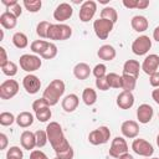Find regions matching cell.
<instances>
[{
	"instance_id": "1",
	"label": "cell",
	"mask_w": 159,
	"mask_h": 159,
	"mask_svg": "<svg viewBox=\"0 0 159 159\" xmlns=\"http://www.w3.org/2000/svg\"><path fill=\"white\" fill-rule=\"evenodd\" d=\"M46 133H47V138L48 142L52 147V149L55 150V153L62 152L67 148H70V143L62 130V127L60 123L57 122H50L46 125Z\"/></svg>"
},
{
	"instance_id": "2",
	"label": "cell",
	"mask_w": 159,
	"mask_h": 159,
	"mask_svg": "<svg viewBox=\"0 0 159 159\" xmlns=\"http://www.w3.org/2000/svg\"><path fill=\"white\" fill-rule=\"evenodd\" d=\"M65 88H66V86H65V82L62 80H53L45 88V91L42 93V98L46 101V103L50 107L56 106L58 103L60 98L63 96Z\"/></svg>"
},
{
	"instance_id": "3",
	"label": "cell",
	"mask_w": 159,
	"mask_h": 159,
	"mask_svg": "<svg viewBox=\"0 0 159 159\" xmlns=\"http://www.w3.org/2000/svg\"><path fill=\"white\" fill-rule=\"evenodd\" d=\"M71 36H72L71 26L66 24H51L47 39L53 41H65V40H68Z\"/></svg>"
},
{
	"instance_id": "4",
	"label": "cell",
	"mask_w": 159,
	"mask_h": 159,
	"mask_svg": "<svg viewBox=\"0 0 159 159\" xmlns=\"http://www.w3.org/2000/svg\"><path fill=\"white\" fill-rule=\"evenodd\" d=\"M19 63H20V67L25 71V72H35L37 70H40L41 65H42V61L40 58V56L37 55H31V53H25L22 56H20V60H19Z\"/></svg>"
},
{
	"instance_id": "5",
	"label": "cell",
	"mask_w": 159,
	"mask_h": 159,
	"mask_svg": "<svg viewBox=\"0 0 159 159\" xmlns=\"http://www.w3.org/2000/svg\"><path fill=\"white\" fill-rule=\"evenodd\" d=\"M111 138V130L106 125H101L97 129H93L88 134V142L93 145L106 144Z\"/></svg>"
},
{
	"instance_id": "6",
	"label": "cell",
	"mask_w": 159,
	"mask_h": 159,
	"mask_svg": "<svg viewBox=\"0 0 159 159\" xmlns=\"http://www.w3.org/2000/svg\"><path fill=\"white\" fill-rule=\"evenodd\" d=\"M113 26H114V24L112 21L106 20V19H101V17L94 20V22H93L94 34L99 40H106L109 36V34L112 32Z\"/></svg>"
},
{
	"instance_id": "7",
	"label": "cell",
	"mask_w": 159,
	"mask_h": 159,
	"mask_svg": "<svg viewBox=\"0 0 159 159\" xmlns=\"http://www.w3.org/2000/svg\"><path fill=\"white\" fill-rule=\"evenodd\" d=\"M152 48V40L147 35H142L137 37L132 43V51L137 56H144Z\"/></svg>"
},
{
	"instance_id": "8",
	"label": "cell",
	"mask_w": 159,
	"mask_h": 159,
	"mask_svg": "<svg viewBox=\"0 0 159 159\" xmlns=\"http://www.w3.org/2000/svg\"><path fill=\"white\" fill-rule=\"evenodd\" d=\"M132 149H133V152H134L135 154L142 155V157H144V158H149V157H152L153 153H154L153 145H152L148 140H145V139H143V138H137V139H134L133 143H132Z\"/></svg>"
},
{
	"instance_id": "9",
	"label": "cell",
	"mask_w": 159,
	"mask_h": 159,
	"mask_svg": "<svg viewBox=\"0 0 159 159\" xmlns=\"http://www.w3.org/2000/svg\"><path fill=\"white\" fill-rule=\"evenodd\" d=\"M19 92V83L15 80H6L0 84V98L11 99Z\"/></svg>"
},
{
	"instance_id": "10",
	"label": "cell",
	"mask_w": 159,
	"mask_h": 159,
	"mask_svg": "<svg viewBox=\"0 0 159 159\" xmlns=\"http://www.w3.org/2000/svg\"><path fill=\"white\" fill-rule=\"evenodd\" d=\"M96 11H97V2L93 0H87V1L82 2V5H81L78 17L82 22H88L89 20L93 19Z\"/></svg>"
},
{
	"instance_id": "11",
	"label": "cell",
	"mask_w": 159,
	"mask_h": 159,
	"mask_svg": "<svg viewBox=\"0 0 159 159\" xmlns=\"http://www.w3.org/2000/svg\"><path fill=\"white\" fill-rule=\"evenodd\" d=\"M108 152H109V155L116 158V159H118L122 154L128 153V144H127L125 139L123 137H116L112 140Z\"/></svg>"
},
{
	"instance_id": "12",
	"label": "cell",
	"mask_w": 159,
	"mask_h": 159,
	"mask_svg": "<svg viewBox=\"0 0 159 159\" xmlns=\"http://www.w3.org/2000/svg\"><path fill=\"white\" fill-rule=\"evenodd\" d=\"M22 86H24V88H25V91L27 93L35 94L41 88V81L36 75L29 73L22 78Z\"/></svg>"
},
{
	"instance_id": "13",
	"label": "cell",
	"mask_w": 159,
	"mask_h": 159,
	"mask_svg": "<svg viewBox=\"0 0 159 159\" xmlns=\"http://www.w3.org/2000/svg\"><path fill=\"white\" fill-rule=\"evenodd\" d=\"M72 15H73V9L68 2H61L60 5H57V7L53 11V19L57 20L58 22H63L71 19Z\"/></svg>"
},
{
	"instance_id": "14",
	"label": "cell",
	"mask_w": 159,
	"mask_h": 159,
	"mask_svg": "<svg viewBox=\"0 0 159 159\" xmlns=\"http://www.w3.org/2000/svg\"><path fill=\"white\" fill-rule=\"evenodd\" d=\"M158 68H159V56L157 53H150L148 55L143 63H142V70L144 73L147 75H153L155 72H158Z\"/></svg>"
},
{
	"instance_id": "15",
	"label": "cell",
	"mask_w": 159,
	"mask_h": 159,
	"mask_svg": "<svg viewBox=\"0 0 159 159\" xmlns=\"http://www.w3.org/2000/svg\"><path fill=\"white\" fill-rule=\"evenodd\" d=\"M120 132H122L123 137L129 138V139H134L139 134V124L132 119L124 120L120 125Z\"/></svg>"
},
{
	"instance_id": "16",
	"label": "cell",
	"mask_w": 159,
	"mask_h": 159,
	"mask_svg": "<svg viewBox=\"0 0 159 159\" xmlns=\"http://www.w3.org/2000/svg\"><path fill=\"white\" fill-rule=\"evenodd\" d=\"M153 116H154V109H153V107H152L150 104H148V103L140 104V106L138 107V109H137V118H138L139 123H142V124L149 123V122L152 120Z\"/></svg>"
},
{
	"instance_id": "17",
	"label": "cell",
	"mask_w": 159,
	"mask_h": 159,
	"mask_svg": "<svg viewBox=\"0 0 159 159\" xmlns=\"http://www.w3.org/2000/svg\"><path fill=\"white\" fill-rule=\"evenodd\" d=\"M134 94L128 91H122L117 96V106L120 109H129L134 104Z\"/></svg>"
},
{
	"instance_id": "18",
	"label": "cell",
	"mask_w": 159,
	"mask_h": 159,
	"mask_svg": "<svg viewBox=\"0 0 159 159\" xmlns=\"http://www.w3.org/2000/svg\"><path fill=\"white\" fill-rule=\"evenodd\" d=\"M78 103H80L78 96L75 94V93H70V94H67V96L62 99L61 106H62V109H63L65 112L71 113V112H75V111L77 109Z\"/></svg>"
},
{
	"instance_id": "19",
	"label": "cell",
	"mask_w": 159,
	"mask_h": 159,
	"mask_svg": "<svg viewBox=\"0 0 159 159\" xmlns=\"http://www.w3.org/2000/svg\"><path fill=\"white\" fill-rule=\"evenodd\" d=\"M20 143L21 147L26 150H34V148L36 147V137L35 133H32L31 130H24L20 135Z\"/></svg>"
},
{
	"instance_id": "20",
	"label": "cell",
	"mask_w": 159,
	"mask_h": 159,
	"mask_svg": "<svg viewBox=\"0 0 159 159\" xmlns=\"http://www.w3.org/2000/svg\"><path fill=\"white\" fill-rule=\"evenodd\" d=\"M130 26L137 32H144L145 30H148L149 22H148V20H147L145 16H143V15H135L130 20Z\"/></svg>"
},
{
	"instance_id": "21",
	"label": "cell",
	"mask_w": 159,
	"mask_h": 159,
	"mask_svg": "<svg viewBox=\"0 0 159 159\" xmlns=\"http://www.w3.org/2000/svg\"><path fill=\"white\" fill-rule=\"evenodd\" d=\"M116 55H117L116 48L112 45H108V43L102 45L97 51V56L103 61H112V60L116 58Z\"/></svg>"
},
{
	"instance_id": "22",
	"label": "cell",
	"mask_w": 159,
	"mask_h": 159,
	"mask_svg": "<svg viewBox=\"0 0 159 159\" xmlns=\"http://www.w3.org/2000/svg\"><path fill=\"white\" fill-rule=\"evenodd\" d=\"M91 72H92V70H91L89 65H87L86 62H80V63H77L73 67V75H75V77L77 80H81V81L87 80L89 77Z\"/></svg>"
},
{
	"instance_id": "23",
	"label": "cell",
	"mask_w": 159,
	"mask_h": 159,
	"mask_svg": "<svg viewBox=\"0 0 159 159\" xmlns=\"http://www.w3.org/2000/svg\"><path fill=\"white\" fill-rule=\"evenodd\" d=\"M142 70V65L137 61V60H127L123 65V73L125 75H130L138 78L139 76V71Z\"/></svg>"
},
{
	"instance_id": "24",
	"label": "cell",
	"mask_w": 159,
	"mask_h": 159,
	"mask_svg": "<svg viewBox=\"0 0 159 159\" xmlns=\"http://www.w3.org/2000/svg\"><path fill=\"white\" fill-rule=\"evenodd\" d=\"M0 24H1V26L4 29L11 30L17 25V17L14 14L9 12V11H4L0 15Z\"/></svg>"
},
{
	"instance_id": "25",
	"label": "cell",
	"mask_w": 159,
	"mask_h": 159,
	"mask_svg": "<svg viewBox=\"0 0 159 159\" xmlns=\"http://www.w3.org/2000/svg\"><path fill=\"white\" fill-rule=\"evenodd\" d=\"M16 123L21 128H27V127L32 125V123H34V114L30 113V112H27V111H24V112H21V113L17 114Z\"/></svg>"
},
{
	"instance_id": "26",
	"label": "cell",
	"mask_w": 159,
	"mask_h": 159,
	"mask_svg": "<svg viewBox=\"0 0 159 159\" xmlns=\"http://www.w3.org/2000/svg\"><path fill=\"white\" fill-rule=\"evenodd\" d=\"M82 101L86 106H93L97 102V92L91 87L84 88L82 92Z\"/></svg>"
},
{
	"instance_id": "27",
	"label": "cell",
	"mask_w": 159,
	"mask_h": 159,
	"mask_svg": "<svg viewBox=\"0 0 159 159\" xmlns=\"http://www.w3.org/2000/svg\"><path fill=\"white\" fill-rule=\"evenodd\" d=\"M137 86V77L130 76V75H122V89L132 92Z\"/></svg>"
},
{
	"instance_id": "28",
	"label": "cell",
	"mask_w": 159,
	"mask_h": 159,
	"mask_svg": "<svg viewBox=\"0 0 159 159\" xmlns=\"http://www.w3.org/2000/svg\"><path fill=\"white\" fill-rule=\"evenodd\" d=\"M1 4L6 6V9H7L6 11H9V12L14 14L16 17L21 16V14H22V9H21V5H20L16 0H11V1L2 0V1H1Z\"/></svg>"
},
{
	"instance_id": "29",
	"label": "cell",
	"mask_w": 159,
	"mask_h": 159,
	"mask_svg": "<svg viewBox=\"0 0 159 159\" xmlns=\"http://www.w3.org/2000/svg\"><path fill=\"white\" fill-rule=\"evenodd\" d=\"M101 19H106V20H109L112 21L113 24L117 22L118 20V12L114 7L112 6H106L101 10Z\"/></svg>"
},
{
	"instance_id": "30",
	"label": "cell",
	"mask_w": 159,
	"mask_h": 159,
	"mask_svg": "<svg viewBox=\"0 0 159 159\" xmlns=\"http://www.w3.org/2000/svg\"><path fill=\"white\" fill-rule=\"evenodd\" d=\"M12 43L16 48H25L29 45V39L24 32H15L12 36Z\"/></svg>"
},
{
	"instance_id": "31",
	"label": "cell",
	"mask_w": 159,
	"mask_h": 159,
	"mask_svg": "<svg viewBox=\"0 0 159 159\" xmlns=\"http://www.w3.org/2000/svg\"><path fill=\"white\" fill-rule=\"evenodd\" d=\"M47 45H48V42L45 41V40H35V41L31 42L30 48H31V51H32L34 53L42 56V53H43L45 50L47 48Z\"/></svg>"
},
{
	"instance_id": "32",
	"label": "cell",
	"mask_w": 159,
	"mask_h": 159,
	"mask_svg": "<svg viewBox=\"0 0 159 159\" xmlns=\"http://www.w3.org/2000/svg\"><path fill=\"white\" fill-rule=\"evenodd\" d=\"M109 88H122V76L114 72H109L106 76Z\"/></svg>"
},
{
	"instance_id": "33",
	"label": "cell",
	"mask_w": 159,
	"mask_h": 159,
	"mask_svg": "<svg viewBox=\"0 0 159 159\" xmlns=\"http://www.w3.org/2000/svg\"><path fill=\"white\" fill-rule=\"evenodd\" d=\"M22 5L25 6V9L29 12H37V11H40V9L42 6V1L41 0H24Z\"/></svg>"
},
{
	"instance_id": "34",
	"label": "cell",
	"mask_w": 159,
	"mask_h": 159,
	"mask_svg": "<svg viewBox=\"0 0 159 159\" xmlns=\"http://www.w3.org/2000/svg\"><path fill=\"white\" fill-rule=\"evenodd\" d=\"M51 24L48 21H40L36 26V34L41 37V39H47L48 35V30H50Z\"/></svg>"
},
{
	"instance_id": "35",
	"label": "cell",
	"mask_w": 159,
	"mask_h": 159,
	"mask_svg": "<svg viewBox=\"0 0 159 159\" xmlns=\"http://www.w3.org/2000/svg\"><path fill=\"white\" fill-rule=\"evenodd\" d=\"M51 116H52V112H51L50 107H45V108L39 109V111L35 112V117H36V119L40 120V122H42V123L50 120V119H51Z\"/></svg>"
},
{
	"instance_id": "36",
	"label": "cell",
	"mask_w": 159,
	"mask_h": 159,
	"mask_svg": "<svg viewBox=\"0 0 159 159\" xmlns=\"http://www.w3.org/2000/svg\"><path fill=\"white\" fill-rule=\"evenodd\" d=\"M1 71L5 76L7 77H14L16 73H17V65L14 62V61H9L6 65H4L1 67Z\"/></svg>"
},
{
	"instance_id": "37",
	"label": "cell",
	"mask_w": 159,
	"mask_h": 159,
	"mask_svg": "<svg viewBox=\"0 0 159 159\" xmlns=\"http://www.w3.org/2000/svg\"><path fill=\"white\" fill-rule=\"evenodd\" d=\"M35 137H36V147L37 148H43L48 142L46 130H42V129L36 130L35 132Z\"/></svg>"
},
{
	"instance_id": "38",
	"label": "cell",
	"mask_w": 159,
	"mask_h": 159,
	"mask_svg": "<svg viewBox=\"0 0 159 159\" xmlns=\"http://www.w3.org/2000/svg\"><path fill=\"white\" fill-rule=\"evenodd\" d=\"M14 122H16V118L11 112H1L0 113V124L2 127H9Z\"/></svg>"
},
{
	"instance_id": "39",
	"label": "cell",
	"mask_w": 159,
	"mask_h": 159,
	"mask_svg": "<svg viewBox=\"0 0 159 159\" xmlns=\"http://www.w3.org/2000/svg\"><path fill=\"white\" fill-rule=\"evenodd\" d=\"M24 153L22 149H20V147H10L6 152V159H22Z\"/></svg>"
},
{
	"instance_id": "40",
	"label": "cell",
	"mask_w": 159,
	"mask_h": 159,
	"mask_svg": "<svg viewBox=\"0 0 159 159\" xmlns=\"http://www.w3.org/2000/svg\"><path fill=\"white\" fill-rule=\"evenodd\" d=\"M56 55H57V46L53 42H48L47 48L45 50V52L42 53L41 57L45 58V60H52V58L56 57Z\"/></svg>"
},
{
	"instance_id": "41",
	"label": "cell",
	"mask_w": 159,
	"mask_h": 159,
	"mask_svg": "<svg viewBox=\"0 0 159 159\" xmlns=\"http://www.w3.org/2000/svg\"><path fill=\"white\" fill-rule=\"evenodd\" d=\"M92 73L96 78H101V77H106L107 76V67L104 63H97L93 70H92Z\"/></svg>"
},
{
	"instance_id": "42",
	"label": "cell",
	"mask_w": 159,
	"mask_h": 159,
	"mask_svg": "<svg viewBox=\"0 0 159 159\" xmlns=\"http://www.w3.org/2000/svg\"><path fill=\"white\" fill-rule=\"evenodd\" d=\"M56 157H58L60 159H73L75 152H73L72 147H70V148H67V149H65V150H62V152L56 153Z\"/></svg>"
},
{
	"instance_id": "43",
	"label": "cell",
	"mask_w": 159,
	"mask_h": 159,
	"mask_svg": "<svg viewBox=\"0 0 159 159\" xmlns=\"http://www.w3.org/2000/svg\"><path fill=\"white\" fill-rule=\"evenodd\" d=\"M96 87L99 91H108L109 89V84L107 82L106 77H101V78H96Z\"/></svg>"
},
{
	"instance_id": "44",
	"label": "cell",
	"mask_w": 159,
	"mask_h": 159,
	"mask_svg": "<svg viewBox=\"0 0 159 159\" xmlns=\"http://www.w3.org/2000/svg\"><path fill=\"white\" fill-rule=\"evenodd\" d=\"M45 107H50V106L46 103V101H45L43 98H39V99L34 101V103H32V109H34V112H36V111H39V109H42V108H45Z\"/></svg>"
},
{
	"instance_id": "45",
	"label": "cell",
	"mask_w": 159,
	"mask_h": 159,
	"mask_svg": "<svg viewBox=\"0 0 159 159\" xmlns=\"http://www.w3.org/2000/svg\"><path fill=\"white\" fill-rule=\"evenodd\" d=\"M30 159H48V157H47L42 150L34 149V150H31V153H30Z\"/></svg>"
},
{
	"instance_id": "46",
	"label": "cell",
	"mask_w": 159,
	"mask_h": 159,
	"mask_svg": "<svg viewBox=\"0 0 159 159\" xmlns=\"http://www.w3.org/2000/svg\"><path fill=\"white\" fill-rule=\"evenodd\" d=\"M10 60L7 58V52H6V48L5 47H0V67H2L4 65H6Z\"/></svg>"
},
{
	"instance_id": "47",
	"label": "cell",
	"mask_w": 159,
	"mask_h": 159,
	"mask_svg": "<svg viewBox=\"0 0 159 159\" xmlns=\"http://www.w3.org/2000/svg\"><path fill=\"white\" fill-rule=\"evenodd\" d=\"M149 83L154 88H159V72H155L149 76Z\"/></svg>"
},
{
	"instance_id": "48",
	"label": "cell",
	"mask_w": 159,
	"mask_h": 159,
	"mask_svg": "<svg viewBox=\"0 0 159 159\" xmlns=\"http://www.w3.org/2000/svg\"><path fill=\"white\" fill-rule=\"evenodd\" d=\"M7 143H9V140H7L6 134L0 133V150H5L6 147H7Z\"/></svg>"
},
{
	"instance_id": "49",
	"label": "cell",
	"mask_w": 159,
	"mask_h": 159,
	"mask_svg": "<svg viewBox=\"0 0 159 159\" xmlns=\"http://www.w3.org/2000/svg\"><path fill=\"white\" fill-rule=\"evenodd\" d=\"M123 5L127 9H137V0H123Z\"/></svg>"
},
{
	"instance_id": "50",
	"label": "cell",
	"mask_w": 159,
	"mask_h": 159,
	"mask_svg": "<svg viewBox=\"0 0 159 159\" xmlns=\"http://www.w3.org/2000/svg\"><path fill=\"white\" fill-rule=\"evenodd\" d=\"M149 6V1L148 0H137V9L139 10H144Z\"/></svg>"
},
{
	"instance_id": "51",
	"label": "cell",
	"mask_w": 159,
	"mask_h": 159,
	"mask_svg": "<svg viewBox=\"0 0 159 159\" xmlns=\"http://www.w3.org/2000/svg\"><path fill=\"white\" fill-rule=\"evenodd\" d=\"M152 98L154 99V102H155L157 104H159V88L153 89V92H152Z\"/></svg>"
},
{
	"instance_id": "52",
	"label": "cell",
	"mask_w": 159,
	"mask_h": 159,
	"mask_svg": "<svg viewBox=\"0 0 159 159\" xmlns=\"http://www.w3.org/2000/svg\"><path fill=\"white\" fill-rule=\"evenodd\" d=\"M153 39H154L157 42H159V26H157V27L154 29V31H153Z\"/></svg>"
},
{
	"instance_id": "53",
	"label": "cell",
	"mask_w": 159,
	"mask_h": 159,
	"mask_svg": "<svg viewBox=\"0 0 159 159\" xmlns=\"http://www.w3.org/2000/svg\"><path fill=\"white\" fill-rule=\"evenodd\" d=\"M118 159H134V157H133L132 154H129V153H124V154H122Z\"/></svg>"
},
{
	"instance_id": "54",
	"label": "cell",
	"mask_w": 159,
	"mask_h": 159,
	"mask_svg": "<svg viewBox=\"0 0 159 159\" xmlns=\"http://www.w3.org/2000/svg\"><path fill=\"white\" fill-rule=\"evenodd\" d=\"M157 145H158V148H159V134L157 135Z\"/></svg>"
},
{
	"instance_id": "55",
	"label": "cell",
	"mask_w": 159,
	"mask_h": 159,
	"mask_svg": "<svg viewBox=\"0 0 159 159\" xmlns=\"http://www.w3.org/2000/svg\"><path fill=\"white\" fill-rule=\"evenodd\" d=\"M53 159H60V158H58V157H55V158H53Z\"/></svg>"
},
{
	"instance_id": "56",
	"label": "cell",
	"mask_w": 159,
	"mask_h": 159,
	"mask_svg": "<svg viewBox=\"0 0 159 159\" xmlns=\"http://www.w3.org/2000/svg\"><path fill=\"white\" fill-rule=\"evenodd\" d=\"M150 159H159V158H150Z\"/></svg>"
},
{
	"instance_id": "57",
	"label": "cell",
	"mask_w": 159,
	"mask_h": 159,
	"mask_svg": "<svg viewBox=\"0 0 159 159\" xmlns=\"http://www.w3.org/2000/svg\"><path fill=\"white\" fill-rule=\"evenodd\" d=\"M158 117H159V113H158Z\"/></svg>"
},
{
	"instance_id": "58",
	"label": "cell",
	"mask_w": 159,
	"mask_h": 159,
	"mask_svg": "<svg viewBox=\"0 0 159 159\" xmlns=\"http://www.w3.org/2000/svg\"><path fill=\"white\" fill-rule=\"evenodd\" d=\"M147 159H149V158H147Z\"/></svg>"
}]
</instances>
